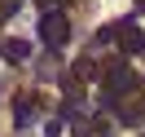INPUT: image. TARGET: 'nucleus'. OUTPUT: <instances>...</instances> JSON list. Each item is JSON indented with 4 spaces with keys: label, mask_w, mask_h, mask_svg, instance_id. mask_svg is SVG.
<instances>
[{
    "label": "nucleus",
    "mask_w": 145,
    "mask_h": 137,
    "mask_svg": "<svg viewBox=\"0 0 145 137\" xmlns=\"http://www.w3.org/2000/svg\"><path fill=\"white\" fill-rule=\"evenodd\" d=\"M40 40H44L48 49H62L66 40H71V22H66L57 9H48L44 18H40Z\"/></svg>",
    "instance_id": "f257e3e1"
},
{
    "label": "nucleus",
    "mask_w": 145,
    "mask_h": 137,
    "mask_svg": "<svg viewBox=\"0 0 145 137\" xmlns=\"http://www.w3.org/2000/svg\"><path fill=\"white\" fill-rule=\"evenodd\" d=\"M31 119H35V97H18V102H13V124L27 128Z\"/></svg>",
    "instance_id": "f03ea898"
},
{
    "label": "nucleus",
    "mask_w": 145,
    "mask_h": 137,
    "mask_svg": "<svg viewBox=\"0 0 145 137\" xmlns=\"http://www.w3.org/2000/svg\"><path fill=\"white\" fill-rule=\"evenodd\" d=\"M27 53H31L27 40H5V58H9V62H27Z\"/></svg>",
    "instance_id": "7ed1b4c3"
},
{
    "label": "nucleus",
    "mask_w": 145,
    "mask_h": 137,
    "mask_svg": "<svg viewBox=\"0 0 145 137\" xmlns=\"http://www.w3.org/2000/svg\"><path fill=\"white\" fill-rule=\"evenodd\" d=\"M92 75H97V62H92V58H79V62L71 66V80H92Z\"/></svg>",
    "instance_id": "20e7f679"
},
{
    "label": "nucleus",
    "mask_w": 145,
    "mask_h": 137,
    "mask_svg": "<svg viewBox=\"0 0 145 137\" xmlns=\"http://www.w3.org/2000/svg\"><path fill=\"white\" fill-rule=\"evenodd\" d=\"M18 5H22V0H0V22L13 18V13H18Z\"/></svg>",
    "instance_id": "39448f33"
},
{
    "label": "nucleus",
    "mask_w": 145,
    "mask_h": 137,
    "mask_svg": "<svg viewBox=\"0 0 145 137\" xmlns=\"http://www.w3.org/2000/svg\"><path fill=\"white\" fill-rule=\"evenodd\" d=\"M62 124H66V119H48V124H44V137H62Z\"/></svg>",
    "instance_id": "423d86ee"
}]
</instances>
